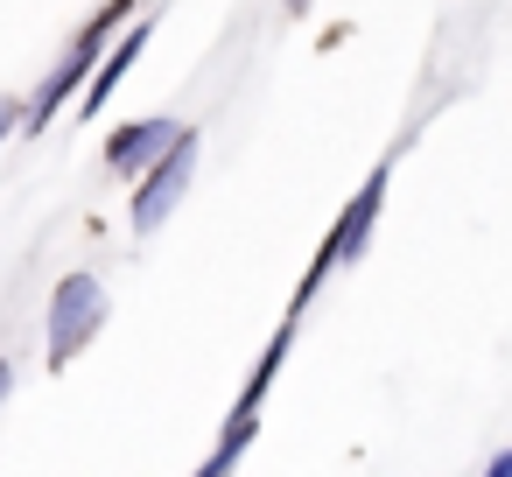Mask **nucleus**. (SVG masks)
Instances as JSON below:
<instances>
[{"instance_id": "1", "label": "nucleus", "mask_w": 512, "mask_h": 477, "mask_svg": "<svg viewBox=\"0 0 512 477\" xmlns=\"http://www.w3.org/2000/svg\"><path fill=\"white\" fill-rule=\"evenodd\" d=\"M134 8H141V0H106V8H99V15H92V22H85V29L71 36V50H64V57H57V64L43 71V85L29 92V106H22V134H50V127H57V113H64L71 99H78V85L92 78L99 50H106V43L120 36V22H127Z\"/></svg>"}, {"instance_id": "2", "label": "nucleus", "mask_w": 512, "mask_h": 477, "mask_svg": "<svg viewBox=\"0 0 512 477\" xmlns=\"http://www.w3.org/2000/svg\"><path fill=\"white\" fill-rule=\"evenodd\" d=\"M386 183H393V162H379V169L358 183V197L337 211V225L323 232V246H316V260H309V274H302V295H295V309H288V316H302V309L323 295V281H330L337 267H358V260H365V246H372V225H379V211H386Z\"/></svg>"}, {"instance_id": "3", "label": "nucleus", "mask_w": 512, "mask_h": 477, "mask_svg": "<svg viewBox=\"0 0 512 477\" xmlns=\"http://www.w3.org/2000/svg\"><path fill=\"white\" fill-rule=\"evenodd\" d=\"M197 155H204V134L197 127H176V141L134 176V197H127V225L148 239V232H162L169 218H176V204L190 197V183H197Z\"/></svg>"}, {"instance_id": "4", "label": "nucleus", "mask_w": 512, "mask_h": 477, "mask_svg": "<svg viewBox=\"0 0 512 477\" xmlns=\"http://www.w3.org/2000/svg\"><path fill=\"white\" fill-rule=\"evenodd\" d=\"M106 309H113V295H106L99 274H64L50 288V316H43V358H50V372H64L106 330Z\"/></svg>"}, {"instance_id": "5", "label": "nucleus", "mask_w": 512, "mask_h": 477, "mask_svg": "<svg viewBox=\"0 0 512 477\" xmlns=\"http://www.w3.org/2000/svg\"><path fill=\"white\" fill-rule=\"evenodd\" d=\"M148 36H155V15H127V29H120V36H113V43L99 50V64H92V78L78 85V113H85V120H99V113H106V99L120 92V78H127V71L141 64V50H148Z\"/></svg>"}, {"instance_id": "6", "label": "nucleus", "mask_w": 512, "mask_h": 477, "mask_svg": "<svg viewBox=\"0 0 512 477\" xmlns=\"http://www.w3.org/2000/svg\"><path fill=\"white\" fill-rule=\"evenodd\" d=\"M169 141H176V120H169V113L127 120V127H113V134H106V169H113V176H141Z\"/></svg>"}, {"instance_id": "7", "label": "nucleus", "mask_w": 512, "mask_h": 477, "mask_svg": "<svg viewBox=\"0 0 512 477\" xmlns=\"http://www.w3.org/2000/svg\"><path fill=\"white\" fill-rule=\"evenodd\" d=\"M253 435H260V414H232V421H225V435L211 442V456H204V470H197V477H232V470H239V456L253 449Z\"/></svg>"}, {"instance_id": "8", "label": "nucleus", "mask_w": 512, "mask_h": 477, "mask_svg": "<svg viewBox=\"0 0 512 477\" xmlns=\"http://www.w3.org/2000/svg\"><path fill=\"white\" fill-rule=\"evenodd\" d=\"M477 477H512V449H498V456H484V470Z\"/></svg>"}, {"instance_id": "9", "label": "nucleus", "mask_w": 512, "mask_h": 477, "mask_svg": "<svg viewBox=\"0 0 512 477\" xmlns=\"http://www.w3.org/2000/svg\"><path fill=\"white\" fill-rule=\"evenodd\" d=\"M8 393H15V358L0 351V400H8Z\"/></svg>"}, {"instance_id": "10", "label": "nucleus", "mask_w": 512, "mask_h": 477, "mask_svg": "<svg viewBox=\"0 0 512 477\" xmlns=\"http://www.w3.org/2000/svg\"><path fill=\"white\" fill-rule=\"evenodd\" d=\"M15 120H22V106H15V99H0V141H8V127H15Z\"/></svg>"}, {"instance_id": "11", "label": "nucleus", "mask_w": 512, "mask_h": 477, "mask_svg": "<svg viewBox=\"0 0 512 477\" xmlns=\"http://www.w3.org/2000/svg\"><path fill=\"white\" fill-rule=\"evenodd\" d=\"M281 8H288V15H309V8H316V0H281Z\"/></svg>"}]
</instances>
